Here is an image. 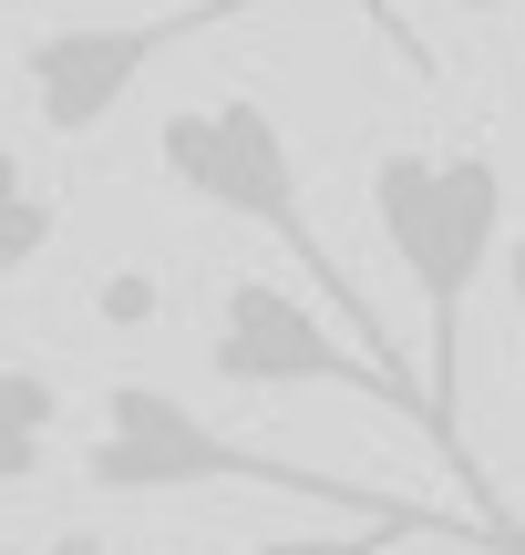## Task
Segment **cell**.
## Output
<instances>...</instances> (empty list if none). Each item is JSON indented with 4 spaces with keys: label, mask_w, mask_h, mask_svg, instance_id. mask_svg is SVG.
Returning <instances> with one entry per match:
<instances>
[{
    "label": "cell",
    "mask_w": 525,
    "mask_h": 555,
    "mask_svg": "<svg viewBox=\"0 0 525 555\" xmlns=\"http://www.w3.org/2000/svg\"><path fill=\"white\" fill-rule=\"evenodd\" d=\"M371 217H382L392 258L412 278V309H423V412H433L423 433H433V453L453 463L464 504L485 525H505L485 463H474V442H464V309H474V288H485V268L505 258V165L474 155V144L464 155L392 144V155L371 165Z\"/></svg>",
    "instance_id": "1"
},
{
    "label": "cell",
    "mask_w": 525,
    "mask_h": 555,
    "mask_svg": "<svg viewBox=\"0 0 525 555\" xmlns=\"http://www.w3.org/2000/svg\"><path fill=\"white\" fill-rule=\"evenodd\" d=\"M155 165H165V185H176L185 206H206V217H238V227H258V237H279L289 258H299V278L330 298V319H341L361 350L392 360L382 309H371V298L350 288V268L320 247V217H309V185H299V155H289V124L268 114L258 93L176 103V114L155 124Z\"/></svg>",
    "instance_id": "2"
},
{
    "label": "cell",
    "mask_w": 525,
    "mask_h": 555,
    "mask_svg": "<svg viewBox=\"0 0 525 555\" xmlns=\"http://www.w3.org/2000/svg\"><path fill=\"white\" fill-rule=\"evenodd\" d=\"M206 483L330 504V515H412L402 494H361L350 474H320V463H289V453H258V442L217 433V422L185 412L165 380H114V391H103L93 442H82V494L144 504V494H206Z\"/></svg>",
    "instance_id": "3"
},
{
    "label": "cell",
    "mask_w": 525,
    "mask_h": 555,
    "mask_svg": "<svg viewBox=\"0 0 525 555\" xmlns=\"http://www.w3.org/2000/svg\"><path fill=\"white\" fill-rule=\"evenodd\" d=\"M206 371H217L227 391H361V401H382V412L433 422L423 412V371L361 350L341 319H320L309 298H289L279 278H227L217 330H206Z\"/></svg>",
    "instance_id": "4"
},
{
    "label": "cell",
    "mask_w": 525,
    "mask_h": 555,
    "mask_svg": "<svg viewBox=\"0 0 525 555\" xmlns=\"http://www.w3.org/2000/svg\"><path fill=\"white\" fill-rule=\"evenodd\" d=\"M247 11H268V0H176V11H144V21H62V31H31L21 41V93H31L41 134L82 144V134H103V124L124 114V93H135L176 41L227 31V21H247Z\"/></svg>",
    "instance_id": "5"
},
{
    "label": "cell",
    "mask_w": 525,
    "mask_h": 555,
    "mask_svg": "<svg viewBox=\"0 0 525 555\" xmlns=\"http://www.w3.org/2000/svg\"><path fill=\"white\" fill-rule=\"evenodd\" d=\"M412 535H453V545H485V555H515V535H495L485 515H350L341 535H268V545H238V555H392V545H412Z\"/></svg>",
    "instance_id": "6"
},
{
    "label": "cell",
    "mask_w": 525,
    "mask_h": 555,
    "mask_svg": "<svg viewBox=\"0 0 525 555\" xmlns=\"http://www.w3.org/2000/svg\"><path fill=\"white\" fill-rule=\"evenodd\" d=\"M52 422H62V380L52 371H0V494H21V483H41V463H52Z\"/></svg>",
    "instance_id": "7"
},
{
    "label": "cell",
    "mask_w": 525,
    "mask_h": 555,
    "mask_svg": "<svg viewBox=\"0 0 525 555\" xmlns=\"http://www.w3.org/2000/svg\"><path fill=\"white\" fill-rule=\"evenodd\" d=\"M52 237H62V196H52V185H31V165L0 144V278L41 268V258H52Z\"/></svg>",
    "instance_id": "8"
},
{
    "label": "cell",
    "mask_w": 525,
    "mask_h": 555,
    "mask_svg": "<svg viewBox=\"0 0 525 555\" xmlns=\"http://www.w3.org/2000/svg\"><path fill=\"white\" fill-rule=\"evenodd\" d=\"M93 319H103V330H144V319H155V278L114 268V278L93 288Z\"/></svg>",
    "instance_id": "9"
},
{
    "label": "cell",
    "mask_w": 525,
    "mask_h": 555,
    "mask_svg": "<svg viewBox=\"0 0 525 555\" xmlns=\"http://www.w3.org/2000/svg\"><path fill=\"white\" fill-rule=\"evenodd\" d=\"M505 298H515V319H525V227L505 237ZM515 545H525V525H515Z\"/></svg>",
    "instance_id": "10"
},
{
    "label": "cell",
    "mask_w": 525,
    "mask_h": 555,
    "mask_svg": "<svg viewBox=\"0 0 525 555\" xmlns=\"http://www.w3.org/2000/svg\"><path fill=\"white\" fill-rule=\"evenodd\" d=\"M361 11H371V21H382V31H392V41H402V52H412V62H423V41H412V31H402V11H392V0H361Z\"/></svg>",
    "instance_id": "11"
},
{
    "label": "cell",
    "mask_w": 525,
    "mask_h": 555,
    "mask_svg": "<svg viewBox=\"0 0 525 555\" xmlns=\"http://www.w3.org/2000/svg\"><path fill=\"white\" fill-rule=\"evenodd\" d=\"M41 555H114V545H103V535H52Z\"/></svg>",
    "instance_id": "12"
},
{
    "label": "cell",
    "mask_w": 525,
    "mask_h": 555,
    "mask_svg": "<svg viewBox=\"0 0 525 555\" xmlns=\"http://www.w3.org/2000/svg\"><path fill=\"white\" fill-rule=\"evenodd\" d=\"M515 555H525V545H515Z\"/></svg>",
    "instance_id": "13"
}]
</instances>
